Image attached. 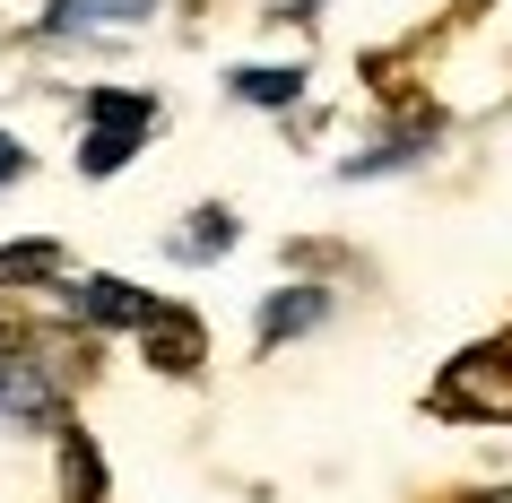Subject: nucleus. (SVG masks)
<instances>
[{"mask_svg": "<svg viewBox=\"0 0 512 503\" xmlns=\"http://www.w3.org/2000/svg\"><path fill=\"white\" fill-rule=\"evenodd\" d=\"M148 131H157V96H131V87H96V96H87L79 174H122V157H131Z\"/></svg>", "mask_w": 512, "mask_h": 503, "instance_id": "obj_1", "label": "nucleus"}, {"mask_svg": "<svg viewBox=\"0 0 512 503\" xmlns=\"http://www.w3.org/2000/svg\"><path fill=\"white\" fill-rule=\"evenodd\" d=\"M434 408H443V417H512V347H469V356L443 373Z\"/></svg>", "mask_w": 512, "mask_h": 503, "instance_id": "obj_2", "label": "nucleus"}, {"mask_svg": "<svg viewBox=\"0 0 512 503\" xmlns=\"http://www.w3.org/2000/svg\"><path fill=\"white\" fill-rule=\"evenodd\" d=\"M131 330H139L148 373H200V356H209V321L191 313V304H148Z\"/></svg>", "mask_w": 512, "mask_h": 503, "instance_id": "obj_3", "label": "nucleus"}, {"mask_svg": "<svg viewBox=\"0 0 512 503\" xmlns=\"http://www.w3.org/2000/svg\"><path fill=\"white\" fill-rule=\"evenodd\" d=\"M70 313H79L87 330H131V321L148 313V295H139V287H122V278H79Z\"/></svg>", "mask_w": 512, "mask_h": 503, "instance_id": "obj_4", "label": "nucleus"}, {"mask_svg": "<svg viewBox=\"0 0 512 503\" xmlns=\"http://www.w3.org/2000/svg\"><path fill=\"white\" fill-rule=\"evenodd\" d=\"M0 417L9 425H53L61 417V382L53 373H9V356H0Z\"/></svg>", "mask_w": 512, "mask_h": 503, "instance_id": "obj_5", "label": "nucleus"}, {"mask_svg": "<svg viewBox=\"0 0 512 503\" xmlns=\"http://www.w3.org/2000/svg\"><path fill=\"white\" fill-rule=\"evenodd\" d=\"M322 313H330V295H322V287H278V295H270V313H261V339H296V330H313Z\"/></svg>", "mask_w": 512, "mask_h": 503, "instance_id": "obj_6", "label": "nucleus"}, {"mask_svg": "<svg viewBox=\"0 0 512 503\" xmlns=\"http://www.w3.org/2000/svg\"><path fill=\"white\" fill-rule=\"evenodd\" d=\"M61 486H70V503H105V460L87 434H61Z\"/></svg>", "mask_w": 512, "mask_h": 503, "instance_id": "obj_7", "label": "nucleus"}, {"mask_svg": "<svg viewBox=\"0 0 512 503\" xmlns=\"http://www.w3.org/2000/svg\"><path fill=\"white\" fill-rule=\"evenodd\" d=\"M61 269V243H9L0 252V287H35V278H53Z\"/></svg>", "mask_w": 512, "mask_h": 503, "instance_id": "obj_8", "label": "nucleus"}, {"mask_svg": "<svg viewBox=\"0 0 512 503\" xmlns=\"http://www.w3.org/2000/svg\"><path fill=\"white\" fill-rule=\"evenodd\" d=\"M226 243H235V217H226V209H200L183 235H174V252H183V261H209V252H226Z\"/></svg>", "mask_w": 512, "mask_h": 503, "instance_id": "obj_9", "label": "nucleus"}, {"mask_svg": "<svg viewBox=\"0 0 512 503\" xmlns=\"http://www.w3.org/2000/svg\"><path fill=\"white\" fill-rule=\"evenodd\" d=\"M296 70H235V96L243 105H287V96H296Z\"/></svg>", "mask_w": 512, "mask_h": 503, "instance_id": "obj_10", "label": "nucleus"}, {"mask_svg": "<svg viewBox=\"0 0 512 503\" xmlns=\"http://www.w3.org/2000/svg\"><path fill=\"white\" fill-rule=\"evenodd\" d=\"M18 174H27V148H18V139L0 131V183H18Z\"/></svg>", "mask_w": 512, "mask_h": 503, "instance_id": "obj_11", "label": "nucleus"}, {"mask_svg": "<svg viewBox=\"0 0 512 503\" xmlns=\"http://www.w3.org/2000/svg\"><path fill=\"white\" fill-rule=\"evenodd\" d=\"M18 339H27V330H18V313H0V356H18Z\"/></svg>", "mask_w": 512, "mask_h": 503, "instance_id": "obj_12", "label": "nucleus"}, {"mask_svg": "<svg viewBox=\"0 0 512 503\" xmlns=\"http://www.w3.org/2000/svg\"><path fill=\"white\" fill-rule=\"evenodd\" d=\"M469 503H512V486H504V495H469Z\"/></svg>", "mask_w": 512, "mask_h": 503, "instance_id": "obj_13", "label": "nucleus"}]
</instances>
